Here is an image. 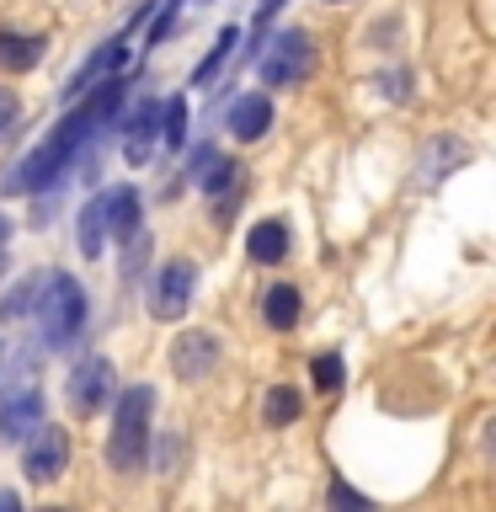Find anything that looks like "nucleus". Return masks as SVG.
I'll list each match as a JSON object with an SVG mask.
<instances>
[{"label":"nucleus","mask_w":496,"mask_h":512,"mask_svg":"<svg viewBox=\"0 0 496 512\" xmlns=\"http://www.w3.org/2000/svg\"><path fill=\"white\" fill-rule=\"evenodd\" d=\"M123 96H128V80H123V75H107L102 86H86V91H80L75 107L64 102L70 112L54 123V134H48L38 150H27L22 160H16V171L6 176V192H48L64 171L75 166V155L86 150V144L102 134L112 118H118Z\"/></svg>","instance_id":"nucleus-1"},{"label":"nucleus","mask_w":496,"mask_h":512,"mask_svg":"<svg viewBox=\"0 0 496 512\" xmlns=\"http://www.w3.org/2000/svg\"><path fill=\"white\" fill-rule=\"evenodd\" d=\"M150 427H155V390L128 384L112 406V432H107V464L118 475H139L150 464Z\"/></svg>","instance_id":"nucleus-2"},{"label":"nucleus","mask_w":496,"mask_h":512,"mask_svg":"<svg viewBox=\"0 0 496 512\" xmlns=\"http://www.w3.org/2000/svg\"><path fill=\"white\" fill-rule=\"evenodd\" d=\"M86 283L70 278V272H48V283H43V299H38V326H43V347L48 352H59V347H70L80 331H86Z\"/></svg>","instance_id":"nucleus-3"},{"label":"nucleus","mask_w":496,"mask_h":512,"mask_svg":"<svg viewBox=\"0 0 496 512\" xmlns=\"http://www.w3.org/2000/svg\"><path fill=\"white\" fill-rule=\"evenodd\" d=\"M315 38L304 27H283L278 38H272L267 59H262V80L272 91H288V86H304V80L315 75Z\"/></svg>","instance_id":"nucleus-4"},{"label":"nucleus","mask_w":496,"mask_h":512,"mask_svg":"<svg viewBox=\"0 0 496 512\" xmlns=\"http://www.w3.org/2000/svg\"><path fill=\"white\" fill-rule=\"evenodd\" d=\"M70 454H75V443H70V432H64V427L38 422L22 438V470H27L32 486H54V480L70 470Z\"/></svg>","instance_id":"nucleus-5"},{"label":"nucleus","mask_w":496,"mask_h":512,"mask_svg":"<svg viewBox=\"0 0 496 512\" xmlns=\"http://www.w3.org/2000/svg\"><path fill=\"white\" fill-rule=\"evenodd\" d=\"M192 294H198V267H192L187 256H171L150 283V315L155 320H182Z\"/></svg>","instance_id":"nucleus-6"},{"label":"nucleus","mask_w":496,"mask_h":512,"mask_svg":"<svg viewBox=\"0 0 496 512\" xmlns=\"http://www.w3.org/2000/svg\"><path fill=\"white\" fill-rule=\"evenodd\" d=\"M112 384H118V374H112V358H80L70 368V384H64V400H70L75 416H96L112 400Z\"/></svg>","instance_id":"nucleus-7"},{"label":"nucleus","mask_w":496,"mask_h":512,"mask_svg":"<svg viewBox=\"0 0 496 512\" xmlns=\"http://www.w3.org/2000/svg\"><path fill=\"white\" fill-rule=\"evenodd\" d=\"M38 422H43V390H38V384H32V379L6 384V390H0V438L22 443Z\"/></svg>","instance_id":"nucleus-8"},{"label":"nucleus","mask_w":496,"mask_h":512,"mask_svg":"<svg viewBox=\"0 0 496 512\" xmlns=\"http://www.w3.org/2000/svg\"><path fill=\"white\" fill-rule=\"evenodd\" d=\"M171 368H176V379H187V384L208 379V374L219 368V336H214V331H187V336H176Z\"/></svg>","instance_id":"nucleus-9"},{"label":"nucleus","mask_w":496,"mask_h":512,"mask_svg":"<svg viewBox=\"0 0 496 512\" xmlns=\"http://www.w3.org/2000/svg\"><path fill=\"white\" fill-rule=\"evenodd\" d=\"M288 251H294V230L283 219H256L246 230V256L256 267H283Z\"/></svg>","instance_id":"nucleus-10"},{"label":"nucleus","mask_w":496,"mask_h":512,"mask_svg":"<svg viewBox=\"0 0 496 512\" xmlns=\"http://www.w3.org/2000/svg\"><path fill=\"white\" fill-rule=\"evenodd\" d=\"M118 134H123V160L144 166V160L155 155V139H160V107H155V102H139V107L123 118Z\"/></svg>","instance_id":"nucleus-11"},{"label":"nucleus","mask_w":496,"mask_h":512,"mask_svg":"<svg viewBox=\"0 0 496 512\" xmlns=\"http://www.w3.org/2000/svg\"><path fill=\"white\" fill-rule=\"evenodd\" d=\"M230 139H240V144H256L272 128V96L267 91H246L240 102H230Z\"/></svg>","instance_id":"nucleus-12"},{"label":"nucleus","mask_w":496,"mask_h":512,"mask_svg":"<svg viewBox=\"0 0 496 512\" xmlns=\"http://www.w3.org/2000/svg\"><path fill=\"white\" fill-rule=\"evenodd\" d=\"M139 187H112V192H102V224H107V235L112 240H128L134 230H144V214H139Z\"/></svg>","instance_id":"nucleus-13"},{"label":"nucleus","mask_w":496,"mask_h":512,"mask_svg":"<svg viewBox=\"0 0 496 512\" xmlns=\"http://www.w3.org/2000/svg\"><path fill=\"white\" fill-rule=\"evenodd\" d=\"M123 64H128V43H102L96 54L80 64V70L64 80V102H75L86 86H96V80H107V75H123Z\"/></svg>","instance_id":"nucleus-14"},{"label":"nucleus","mask_w":496,"mask_h":512,"mask_svg":"<svg viewBox=\"0 0 496 512\" xmlns=\"http://www.w3.org/2000/svg\"><path fill=\"white\" fill-rule=\"evenodd\" d=\"M43 54H48V38H38V32H0V70L22 75L32 64H43Z\"/></svg>","instance_id":"nucleus-15"},{"label":"nucleus","mask_w":496,"mask_h":512,"mask_svg":"<svg viewBox=\"0 0 496 512\" xmlns=\"http://www.w3.org/2000/svg\"><path fill=\"white\" fill-rule=\"evenodd\" d=\"M299 315H304V294H299L294 283H272L267 294H262V320H267L272 331H294Z\"/></svg>","instance_id":"nucleus-16"},{"label":"nucleus","mask_w":496,"mask_h":512,"mask_svg":"<svg viewBox=\"0 0 496 512\" xmlns=\"http://www.w3.org/2000/svg\"><path fill=\"white\" fill-rule=\"evenodd\" d=\"M299 411H304V400L294 384H272L267 400H262V422L267 427H288V422H299Z\"/></svg>","instance_id":"nucleus-17"},{"label":"nucleus","mask_w":496,"mask_h":512,"mask_svg":"<svg viewBox=\"0 0 496 512\" xmlns=\"http://www.w3.org/2000/svg\"><path fill=\"white\" fill-rule=\"evenodd\" d=\"M75 240H80V256H102V251H107V224H102V198H91L86 208H80Z\"/></svg>","instance_id":"nucleus-18"},{"label":"nucleus","mask_w":496,"mask_h":512,"mask_svg":"<svg viewBox=\"0 0 496 512\" xmlns=\"http://www.w3.org/2000/svg\"><path fill=\"white\" fill-rule=\"evenodd\" d=\"M43 283H48V272H32V278H22L6 299H0V315H6V320L32 315V310H38V299H43Z\"/></svg>","instance_id":"nucleus-19"},{"label":"nucleus","mask_w":496,"mask_h":512,"mask_svg":"<svg viewBox=\"0 0 496 512\" xmlns=\"http://www.w3.org/2000/svg\"><path fill=\"white\" fill-rule=\"evenodd\" d=\"M160 144H166V150H182L187 144V96L160 102Z\"/></svg>","instance_id":"nucleus-20"},{"label":"nucleus","mask_w":496,"mask_h":512,"mask_svg":"<svg viewBox=\"0 0 496 512\" xmlns=\"http://www.w3.org/2000/svg\"><path fill=\"white\" fill-rule=\"evenodd\" d=\"M235 38H240V27H224L219 38H214V48H208V59L198 64V70H192V86H208V80L219 75V64L230 59V48H235Z\"/></svg>","instance_id":"nucleus-21"},{"label":"nucleus","mask_w":496,"mask_h":512,"mask_svg":"<svg viewBox=\"0 0 496 512\" xmlns=\"http://www.w3.org/2000/svg\"><path fill=\"white\" fill-rule=\"evenodd\" d=\"M310 379H315L320 395H336V390H342V379H347V368H342L336 352H320V358L310 363Z\"/></svg>","instance_id":"nucleus-22"},{"label":"nucleus","mask_w":496,"mask_h":512,"mask_svg":"<svg viewBox=\"0 0 496 512\" xmlns=\"http://www.w3.org/2000/svg\"><path fill=\"white\" fill-rule=\"evenodd\" d=\"M16 118H22V96H16L11 86H0V139H11Z\"/></svg>","instance_id":"nucleus-23"},{"label":"nucleus","mask_w":496,"mask_h":512,"mask_svg":"<svg viewBox=\"0 0 496 512\" xmlns=\"http://www.w3.org/2000/svg\"><path fill=\"white\" fill-rule=\"evenodd\" d=\"M214 155H219V150H214V144H208V139H203V144H198V150H192V155H187V176H192V182H198V176H203L208 166H214Z\"/></svg>","instance_id":"nucleus-24"},{"label":"nucleus","mask_w":496,"mask_h":512,"mask_svg":"<svg viewBox=\"0 0 496 512\" xmlns=\"http://www.w3.org/2000/svg\"><path fill=\"white\" fill-rule=\"evenodd\" d=\"M331 502H342V507H368L358 491H347V486H342V480H336V486H331Z\"/></svg>","instance_id":"nucleus-25"},{"label":"nucleus","mask_w":496,"mask_h":512,"mask_svg":"<svg viewBox=\"0 0 496 512\" xmlns=\"http://www.w3.org/2000/svg\"><path fill=\"white\" fill-rule=\"evenodd\" d=\"M6 235H11V219L0 214V272H6Z\"/></svg>","instance_id":"nucleus-26"},{"label":"nucleus","mask_w":496,"mask_h":512,"mask_svg":"<svg viewBox=\"0 0 496 512\" xmlns=\"http://www.w3.org/2000/svg\"><path fill=\"white\" fill-rule=\"evenodd\" d=\"M278 6H283V0H262V11H256V22H272V16H278Z\"/></svg>","instance_id":"nucleus-27"},{"label":"nucleus","mask_w":496,"mask_h":512,"mask_svg":"<svg viewBox=\"0 0 496 512\" xmlns=\"http://www.w3.org/2000/svg\"><path fill=\"white\" fill-rule=\"evenodd\" d=\"M0 507H16V491H0Z\"/></svg>","instance_id":"nucleus-28"},{"label":"nucleus","mask_w":496,"mask_h":512,"mask_svg":"<svg viewBox=\"0 0 496 512\" xmlns=\"http://www.w3.org/2000/svg\"><path fill=\"white\" fill-rule=\"evenodd\" d=\"M326 6H342V0H326Z\"/></svg>","instance_id":"nucleus-29"}]
</instances>
